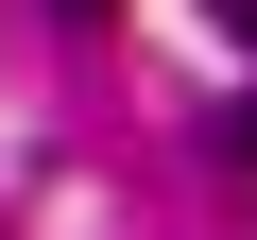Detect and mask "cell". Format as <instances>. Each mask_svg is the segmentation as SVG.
Returning <instances> with one entry per match:
<instances>
[{
    "label": "cell",
    "mask_w": 257,
    "mask_h": 240,
    "mask_svg": "<svg viewBox=\"0 0 257 240\" xmlns=\"http://www.w3.org/2000/svg\"><path fill=\"white\" fill-rule=\"evenodd\" d=\"M69 18H120V0H69Z\"/></svg>",
    "instance_id": "obj_2"
},
{
    "label": "cell",
    "mask_w": 257,
    "mask_h": 240,
    "mask_svg": "<svg viewBox=\"0 0 257 240\" xmlns=\"http://www.w3.org/2000/svg\"><path fill=\"white\" fill-rule=\"evenodd\" d=\"M206 18H223V35H257V0H206Z\"/></svg>",
    "instance_id": "obj_1"
}]
</instances>
